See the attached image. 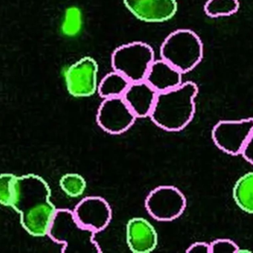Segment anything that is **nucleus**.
<instances>
[{"label":"nucleus","instance_id":"nucleus-13","mask_svg":"<svg viewBox=\"0 0 253 253\" xmlns=\"http://www.w3.org/2000/svg\"><path fill=\"white\" fill-rule=\"evenodd\" d=\"M158 92L146 81L131 83L123 98L137 118H149Z\"/></svg>","mask_w":253,"mask_h":253},{"label":"nucleus","instance_id":"nucleus-19","mask_svg":"<svg viewBox=\"0 0 253 253\" xmlns=\"http://www.w3.org/2000/svg\"><path fill=\"white\" fill-rule=\"evenodd\" d=\"M83 14L78 7H69L65 13L62 23V32L67 37H75L81 32L83 27Z\"/></svg>","mask_w":253,"mask_h":253},{"label":"nucleus","instance_id":"nucleus-9","mask_svg":"<svg viewBox=\"0 0 253 253\" xmlns=\"http://www.w3.org/2000/svg\"><path fill=\"white\" fill-rule=\"evenodd\" d=\"M97 125L108 134H121L132 127L137 118L122 97L103 99L97 112Z\"/></svg>","mask_w":253,"mask_h":253},{"label":"nucleus","instance_id":"nucleus-17","mask_svg":"<svg viewBox=\"0 0 253 253\" xmlns=\"http://www.w3.org/2000/svg\"><path fill=\"white\" fill-rule=\"evenodd\" d=\"M239 8L238 0H207L204 5V12L211 18H218L233 15Z\"/></svg>","mask_w":253,"mask_h":253},{"label":"nucleus","instance_id":"nucleus-7","mask_svg":"<svg viewBox=\"0 0 253 253\" xmlns=\"http://www.w3.org/2000/svg\"><path fill=\"white\" fill-rule=\"evenodd\" d=\"M253 118L220 121L213 126L211 139L216 147L236 156L249 138L253 137Z\"/></svg>","mask_w":253,"mask_h":253},{"label":"nucleus","instance_id":"nucleus-18","mask_svg":"<svg viewBox=\"0 0 253 253\" xmlns=\"http://www.w3.org/2000/svg\"><path fill=\"white\" fill-rule=\"evenodd\" d=\"M60 186L68 196L78 198L85 192L87 183L81 174L68 173L60 178Z\"/></svg>","mask_w":253,"mask_h":253},{"label":"nucleus","instance_id":"nucleus-22","mask_svg":"<svg viewBox=\"0 0 253 253\" xmlns=\"http://www.w3.org/2000/svg\"><path fill=\"white\" fill-rule=\"evenodd\" d=\"M253 137H250L247 141L244 143L243 147L241 148L239 155H241L243 158L247 163L253 165Z\"/></svg>","mask_w":253,"mask_h":253},{"label":"nucleus","instance_id":"nucleus-10","mask_svg":"<svg viewBox=\"0 0 253 253\" xmlns=\"http://www.w3.org/2000/svg\"><path fill=\"white\" fill-rule=\"evenodd\" d=\"M73 212L81 226L95 234L104 231L112 219L110 204L100 196L84 198L77 204Z\"/></svg>","mask_w":253,"mask_h":253},{"label":"nucleus","instance_id":"nucleus-23","mask_svg":"<svg viewBox=\"0 0 253 253\" xmlns=\"http://www.w3.org/2000/svg\"><path fill=\"white\" fill-rule=\"evenodd\" d=\"M189 253H210V244L204 241H198L191 244L186 250Z\"/></svg>","mask_w":253,"mask_h":253},{"label":"nucleus","instance_id":"nucleus-3","mask_svg":"<svg viewBox=\"0 0 253 253\" xmlns=\"http://www.w3.org/2000/svg\"><path fill=\"white\" fill-rule=\"evenodd\" d=\"M54 242L63 245V253H102L95 233L81 226L72 210L57 209L47 235Z\"/></svg>","mask_w":253,"mask_h":253},{"label":"nucleus","instance_id":"nucleus-20","mask_svg":"<svg viewBox=\"0 0 253 253\" xmlns=\"http://www.w3.org/2000/svg\"><path fill=\"white\" fill-rule=\"evenodd\" d=\"M15 174L11 173L0 174V204L5 207H11L14 191Z\"/></svg>","mask_w":253,"mask_h":253},{"label":"nucleus","instance_id":"nucleus-8","mask_svg":"<svg viewBox=\"0 0 253 253\" xmlns=\"http://www.w3.org/2000/svg\"><path fill=\"white\" fill-rule=\"evenodd\" d=\"M99 67L91 57L80 59L66 69L64 78L71 95L78 98L91 97L97 92Z\"/></svg>","mask_w":253,"mask_h":253},{"label":"nucleus","instance_id":"nucleus-14","mask_svg":"<svg viewBox=\"0 0 253 253\" xmlns=\"http://www.w3.org/2000/svg\"><path fill=\"white\" fill-rule=\"evenodd\" d=\"M183 74L165 60H155L145 81L158 93L179 86L183 83Z\"/></svg>","mask_w":253,"mask_h":253},{"label":"nucleus","instance_id":"nucleus-15","mask_svg":"<svg viewBox=\"0 0 253 253\" xmlns=\"http://www.w3.org/2000/svg\"><path fill=\"white\" fill-rule=\"evenodd\" d=\"M234 201L247 214L253 213V173L249 171L239 177L232 189Z\"/></svg>","mask_w":253,"mask_h":253},{"label":"nucleus","instance_id":"nucleus-12","mask_svg":"<svg viewBox=\"0 0 253 253\" xmlns=\"http://www.w3.org/2000/svg\"><path fill=\"white\" fill-rule=\"evenodd\" d=\"M126 240L134 253H149L158 247V235L153 225L144 217H134L126 226Z\"/></svg>","mask_w":253,"mask_h":253},{"label":"nucleus","instance_id":"nucleus-21","mask_svg":"<svg viewBox=\"0 0 253 253\" xmlns=\"http://www.w3.org/2000/svg\"><path fill=\"white\" fill-rule=\"evenodd\" d=\"M210 253H237L238 244L227 238H218L210 244Z\"/></svg>","mask_w":253,"mask_h":253},{"label":"nucleus","instance_id":"nucleus-1","mask_svg":"<svg viewBox=\"0 0 253 253\" xmlns=\"http://www.w3.org/2000/svg\"><path fill=\"white\" fill-rule=\"evenodd\" d=\"M47 182L35 174L17 176L14 183L11 208L20 215L23 229L34 237L47 235L55 214Z\"/></svg>","mask_w":253,"mask_h":253},{"label":"nucleus","instance_id":"nucleus-4","mask_svg":"<svg viewBox=\"0 0 253 253\" xmlns=\"http://www.w3.org/2000/svg\"><path fill=\"white\" fill-rule=\"evenodd\" d=\"M161 59L182 74L192 72L202 61L204 45L200 37L189 29L170 34L161 46Z\"/></svg>","mask_w":253,"mask_h":253},{"label":"nucleus","instance_id":"nucleus-16","mask_svg":"<svg viewBox=\"0 0 253 253\" xmlns=\"http://www.w3.org/2000/svg\"><path fill=\"white\" fill-rule=\"evenodd\" d=\"M130 84L131 82L124 75L113 71L99 83L97 93L103 99L123 97Z\"/></svg>","mask_w":253,"mask_h":253},{"label":"nucleus","instance_id":"nucleus-5","mask_svg":"<svg viewBox=\"0 0 253 253\" xmlns=\"http://www.w3.org/2000/svg\"><path fill=\"white\" fill-rule=\"evenodd\" d=\"M153 48L143 42L121 45L112 53V69L131 83L145 81L148 71L155 60Z\"/></svg>","mask_w":253,"mask_h":253},{"label":"nucleus","instance_id":"nucleus-11","mask_svg":"<svg viewBox=\"0 0 253 253\" xmlns=\"http://www.w3.org/2000/svg\"><path fill=\"white\" fill-rule=\"evenodd\" d=\"M124 3L133 16L145 23L168 21L177 11L176 0H124Z\"/></svg>","mask_w":253,"mask_h":253},{"label":"nucleus","instance_id":"nucleus-6","mask_svg":"<svg viewBox=\"0 0 253 253\" xmlns=\"http://www.w3.org/2000/svg\"><path fill=\"white\" fill-rule=\"evenodd\" d=\"M187 201L184 194L174 186L162 185L149 192L145 207L151 217L161 222L179 218L184 212Z\"/></svg>","mask_w":253,"mask_h":253},{"label":"nucleus","instance_id":"nucleus-2","mask_svg":"<svg viewBox=\"0 0 253 253\" xmlns=\"http://www.w3.org/2000/svg\"><path fill=\"white\" fill-rule=\"evenodd\" d=\"M198 87L192 81L182 83L179 86L158 93L149 118L157 126L175 132L184 129L195 117V99Z\"/></svg>","mask_w":253,"mask_h":253}]
</instances>
